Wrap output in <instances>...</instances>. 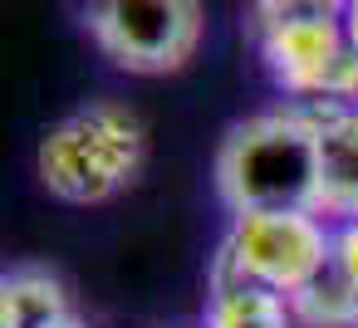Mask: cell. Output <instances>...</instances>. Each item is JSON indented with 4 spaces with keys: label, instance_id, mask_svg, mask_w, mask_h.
<instances>
[{
    "label": "cell",
    "instance_id": "obj_11",
    "mask_svg": "<svg viewBox=\"0 0 358 328\" xmlns=\"http://www.w3.org/2000/svg\"><path fill=\"white\" fill-rule=\"evenodd\" d=\"M334 225V269L358 289V221H329Z\"/></svg>",
    "mask_w": 358,
    "mask_h": 328
},
{
    "label": "cell",
    "instance_id": "obj_1",
    "mask_svg": "<svg viewBox=\"0 0 358 328\" xmlns=\"http://www.w3.org/2000/svg\"><path fill=\"white\" fill-rule=\"evenodd\" d=\"M211 177L231 216L319 211V191H324L319 113L309 103H280V108L250 113L221 137Z\"/></svg>",
    "mask_w": 358,
    "mask_h": 328
},
{
    "label": "cell",
    "instance_id": "obj_3",
    "mask_svg": "<svg viewBox=\"0 0 358 328\" xmlns=\"http://www.w3.org/2000/svg\"><path fill=\"white\" fill-rule=\"evenodd\" d=\"M329 260H334V225L319 211H245L231 216L211 269L294 299L329 269Z\"/></svg>",
    "mask_w": 358,
    "mask_h": 328
},
{
    "label": "cell",
    "instance_id": "obj_8",
    "mask_svg": "<svg viewBox=\"0 0 358 328\" xmlns=\"http://www.w3.org/2000/svg\"><path fill=\"white\" fill-rule=\"evenodd\" d=\"M74 313L59 274L25 264L0 279V328H55Z\"/></svg>",
    "mask_w": 358,
    "mask_h": 328
},
{
    "label": "cell",
    "instance_id": "obj_10",
    "mask_svg": "<svg viewBox=\"0 0 358 328\" xmlns=\"http://www.w3.org/2000/svg\"><path fill=\"white\" fill-rule=\"evenodd\" d=\"M348 10V0H250V30L289 25V20H334Z\"/></svg>",
    "mask_w": 358,
    "mask_h": 328
},
{
    "label": "cell",
    "instance_id": "obj_13",
    "mask_svg": "<svg viewBox=\"0 0 358 328\" xmlns=\"http://www.w3.org/2000/svg\"><path fill=\"white\" fill-rule=\"evenodd\" d=\"M55 328H89V323H84L79 313H69V318H64V323H55Z\"/></svg>",
    "mask_w": 358,
    "mask_h": 328
},
{
    "label": "cell",
    "instance_id": "obj_7",
    "mask_svg": "<svg viewBox=\"0 0 358 328\" xmlns=\"http://www.w3.org/2000/svg\"><path fill=\"white\" fill-rule=\"evenodd\" d=\"M201 328H294V304L265 284L236 274H206Z\"/></svg>",
    "mask_w": 358,
    "mask_h": 328
},
{
    "label": "cell",
    "instance_id": "obj_5",
    "mask_svg": "<svg viewBox=\"0 0 358 328\" xmlns=\"http://www.w3.org/2000/svg\"><path fill=\"white\" fill-rule=\"evenodd\" d=\"M255 50L270 84L289 103H309V108L358 103V50L343 30V15L265 25L255 30Z\"/></svg>",
    "mask_w": 358,
    "mask_h": 328
},
{
    "label": "cell",
    "instance_id": "obj_12",
    "mask_svg": "<svg viewBox=\"0 0 358 328\" xmlns=\"http://www.w3.org/2000/svg\"><path fill=\"white\" fill-rule=\"evenodd\" d=\"M343 30H348V40H353V50H358V0H348V10H343Z\"/></svg>",
    "mask_w": 358,
    "mask_h": 328
},
{
    "label": "cell",
    "instance_id": "obj_2",
    "mask_svg": "<svg viewBox=\"0 0 358 328\" xmlns=\"http://www.w3.org/2000/svg\"><path fill=\"white\" fill-rule=\"evenodd\" d=\"M148 162V128L128 103L94 98L64 113L35 147L40 186L64 206H103L123 196Z\"/></svg>",
    "mask_w": 358,
    "mask_h": 328
},
{
    "label": "cell",
    "instance_id": "obj_6",
    "mask_svg": "<svg viewBox=\"0 0 358 328\" xmlns=\"http://www.w3.org/2000/svg\"><path fill=\"white\" fill-rule=\"evenodd\" d=\"M319 113V152H324V221H358V103L314 108Z\"/></svg>",
    "mask_w": 358,
    "mask_h": 328
},
{
    "label": "cell",
    "instance_id": "obj_9",
    "mask_svg": "<svg viewBox=\"0 0 358 328\" xmlns=\"http://www.w3.org/2000/svg\"><path fill=\"white\" fill-rule=\"evenodd\" d=\"M289 304H294V323H309V328H358V289L334 264L304 294H294Z\"/></svg>",
    "mask_w": 358,
    "mask_h": 328
},
{
    "label": "cell",
    "instance_id": "obj_4",
    "mask_svg": "<svg viewBox=\"0 0 358 328\" xmlns=\"http://www.w3.org/2000/svg\"><path fill=\"white\" fill-rule=\"evenodd\" d=\"M99 54L138 79H162L192 64L206 15L201 0H74Z\"/></svg>",
    "mask_w": 358,
    "mask_h": 328
}]
</instances>
